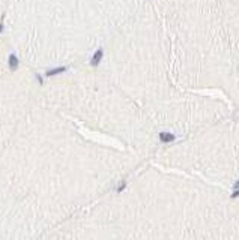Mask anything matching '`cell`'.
I'll return each mask as SVG.
<instances>
[{
  "instance_id": "6da1fadb",
  "label": "cell",
  "mask_w": 239,
  "mask_h": 240,
  "mask_svg": "<svg viewBox=\"0 0 239 240\" xmlns=\"http://www.w3.org/2000/svg\"><path fill=\"white\" fill-rule=\"evenodd\" d=\"M103 59H104V48H98L92 54L90 60H89V65H90L92 68H96V66H99V63L103 62Z\"/></svg>"
},
{
  "instance_id": "7a4b0ae2",
  "label": "cell",
  "mask_w": 239,
  "mask_h": 240,
  "mask_svg": "<svg viewBox=\"0 0 239 240\" xmlns=\"http://www.w3.org/2000/svg\"><path fill=\"white\" fill-rule=\"evenodd\" d=\"M68 71L66 66H56V68H50L45 71V77L48 78H53V77H56V75H62V74H65Z\"/></svg>"
},
{
  "instance_id": "3957f363",
  "label": "cell",
  "mask_w": 239,
  "mask_h": 240,
  "mask_svg": "<svg viewBox=\"0 0 239 240\" xmlns=\"http://www.w3.org/2000/svg\"><path fill=\"white\" fill-rule=\"evenodd\" d=\"M8 66H9V69L12 72H15L18 69V66H20V59H18V56L15 53H11L8 56Z\"/></svg>"
},
{
  "instance_id": "277c9868",
  "label": "cell",
  "mask_w": 239,
  "mask_h": 240,
  "mask_svg": "<svg viewBox=\"0 0 239 240\" xmlns=\"http://www.w3.org/2000/svg\"><path fill=\"white\" fill-rule=\"evenodd\" d=\"M174 135L171 134V132H159V140H161V143H171V141H174Z\"/></svg>"
},
{
  "instance_id": "5b68a950",
  "label": "cell",
  "mask_w": 239,
  "mask_h": 240,
  "mask_svg": "<svg viewBox=\"0 0 239 240\" xmlns=\"http://www.w3.org/2000/svg\"><path fill=\"white\" fill-rule=\"evenodd\" d=\"M125 188H126V180H122V182L117 185V189H116V192H117V194H120V192H124V191H125Z\"/></svg>"
},
{
  "instance_id": "8992f818",
  "label": "cell",
  "mask_w": 239,
  "mask_h": 240,
  "mask_svg": "<svg viewBox=\"0 0 239 240\" xmlns=\"http://www.w3.org/2000/svg\"><path fill=\"white\" fill-rule=\"evenodd\" d=\"M5 15H2V21H0V33H3L5 32Z\"/></svg>"
},
{
  "instance_id": "52a82bcc",
  "label": "cell",
  "mask_w": 239,
  "mask_h": 240,
  "mask_svg": "<svg viewBox=\"0 0 239 240\" xmlns=\"http://www.w3.org/2000/svg\"><path fill=\"white\" fill-rule=\"evenodd\" d=\"M36 80H38V83H39V86H42V84H44V78H42V75L36 74Z\"/></svg>"
},
{
  "instance_id": "ba28073f",
  "label": "cell",
  "mask_w": 239,
  "mask_h": 240,
  "mask_svg": "<svg viewBox=\"0 0 239 240\" xmlns=\"http://www.w3.org/2000/svg\"><path fill=\"white\" fill-rule=\"evenodd\" d=\"M238 188H239V180H238L236 183H235V189H238Z\"/></svg>"
}]
</instances>
